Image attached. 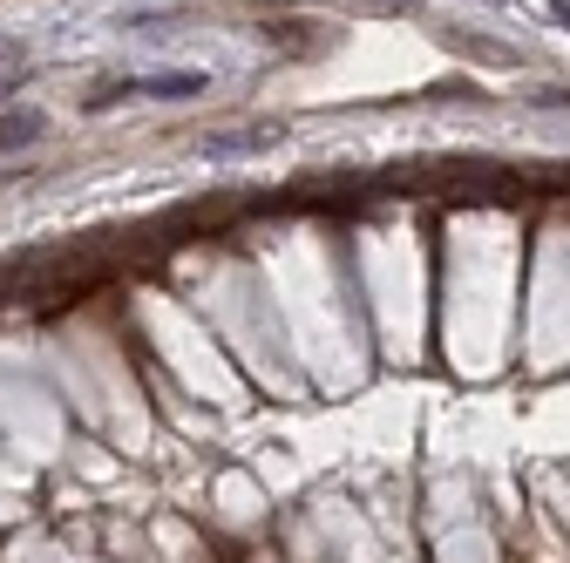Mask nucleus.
<instances>
[{
    "label": "nucleus",
    "instance_id": "f257e3e1",
    "mask_svg": "<svg viewBox=\"0 0 570 563\" xmlns=\"http://www.w3.org/2000/svg\"><path fill=\"white\" fill-rule=\"evenodd\" d=\"M204 89H210V76H197V68H164V76H136V82L96 89V96H89V109H109V102H122V96H157V102H190V96H204Z\"/></svg>",
    "mask_w": 570,
    "mask_h": 563
},
{
    "label": "nucleus",
    "instance_id": "f03ea898",
    "mask_svg": "<svg viewBox=\"0 0 570 563\" xmlns=\"http://www.w3.org/2000/svg\"><path fill=\"white\" fill-rule=\"evenodd\" d=\"M41 109H8L0 116V157H14V150H28V144H41Z\"/></svg>",
    "mask_w": 570,
    "mask_h": 563
},
{
    "label": "nucleus",
    "instance_id": "7ed1b4c3",
    "mask_svg": "<svg viewBox=\"0 0 570 563\" xmlns=\"http://www.w3.org/2000/svg\"><path fill=\"white\" fill-rule=\"evenodd\" d=\"M557 21H563V28H570V0H557Z\"/></svg>",
    "mask_w": 570,
    "mask_h": 563
}]
</instances>
